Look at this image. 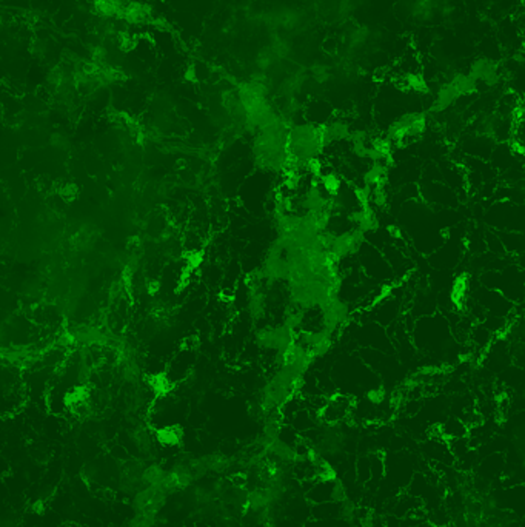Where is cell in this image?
<instances>
[{
    "mask_svg": "<svg viewBox=\"0 0 525 527\" xmlns=\"http://www.w3.org/2000/svg\"><path fill=\"white\" fill-rule=\"evenodd\" d=\"M342 486L339 481L327 477V478H319L311 482V486L307 490V502L311 504H324L330 502H339L342 499Z\"/></svg>",
    "mask_w": 525,
    "mask_h": 527,
    "instance_id": "cell-1",
    "label": "cell"
}]
</instances>
